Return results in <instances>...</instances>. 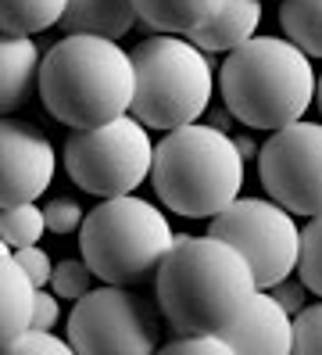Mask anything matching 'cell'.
<instances>
[{
  "instance_id": "6da1fadb",
  "label": "cell",
  "mask_w": 322,
  "mask_h": 355,
  "mask_svg": "<svg viewBox=\"0 0 322 355\" xmlns=\"http://www.w3.org/2000/svg\"><path fill=\"white\" fill-rule=\"evenodd\" d=\"M158 312L176 334H222L251 298L254 273L219 237H172L158 273Z\"/></svg>"
},
{
  "instance_id": "7a4b0ae2",
  "label": "cell",
  "mask_w": 322,
  "mask_h": 355,
  "mask_svg": "<svg viewBox=\"0 0 322 355\" xmlns=\"http://www.w3.org/2000/svg\"><path fill=\"white\" fill-rule=\"evenodd\" d=\"M36 90L47 112L64 126H100L129 112L133 61L118 40L69 33L47 54H39Z\"/></svg>"
},
{
  "instance_id": "3957f363",
  "label": "cell",
  "mask_w": 322,
  "mask_h": 355,
  "mask_svg": "<svg viewBox=\"0 0 322 355\" xmlns=\"http://www.w3.org/2000/svg\"><path fill=\"white\" fill-rule=\"evenodd\" d=\"M226 112L251 130H279L305 119L315 101L312 58L279 36H251L219 65Z\"/></svg>"
},
{
  "instance_id": "277c9868",
  "label": "cell",
  "mask_w": 322,
  "mask_h": 355,
  "mask_svg": "<svg viewBox=\"0 0 322 355\" xmlns=\"http://www.w3.org/2000/svg\"><path fill=\"white\" fill-rule=\"evenodd\" d=\"M150 180L165 208L186 219H211L244 191V158L226 130L208 122L165 130L150 155Z\"/></svg>"
},
{
  "instance_id": "5b68a950",
  "label": "cell",
  "mask_w": 322,
  "mask_h": 355,
  "mask_svg": "<svg viewBox=\"0 0 322 355\" xmlns=\"http://www.w3.org/2000/svg\"><path fill=\"white\" fill-rule=\"evenodd\" d=\"M133 61V101L129 115L147 130H176L197 122L211 108L215 65L186 36L158 33L129 51Z\"/></svg>"
},
{
  "instance_id": "8992f818",
  "label": "cell",
  "mask_w": 322,
  "mask_h": 355,
  "mask_svg": "<svg viewBox=\"0 0 322 355\" xmlns=\"http://www.w3.org/2000/svg\"><path fill=\"white\" fill-rule=\"evenodd\" d=\"M172 226L158 205L133 194L104 198L79 223V248L90 273L104 284L140 287L154 280L172 248Z\"/></svg>"
},
{
  "instance_id": "52a82bcc",
  "label": "cell",
  "mask_w": 322,
  "mask_h": 355,
  "mask_svg": "<svg viewBox=\"0 0 322 355\" xmlns=\"http://www.w3.org/2000/svg\"><path fill=\"white\" fill-rule=\"evenodd\" d=\"M150 155H154L150 130L129 112L100 126L72 130V137L64 140V169L75 187L93 198L133 194L150 176Z\"/></svg>"
},
{
  "instance_id": "ba28073f",
  "label": "cell",
  "mask_w": 322,
  "mask_h": 355,
  "mask_svg": "<svg viewBox=\"0 0 322 355\" xmlns=\"http://www.w3.org/2000/svg\"><path fill=\"white\" fill-rule=\"evenodd\" d=\"M161 341L154 302L133 287L104 284L75 298L69 316V345L79 355H150Z\"/></svg>"
},
{
  "instance_id": "9c48e42d",
  "label": "cell",
  "mask_w": 322,
  "mask_h": 355,
  "mask_svg": "<svg viewBox=\"0 0 322 355\" xmlns=\"http://www.w3.org/2000/svg\"><path fill=\"white\" fill-rule=\"evenodd\" d=\"M297 230L294 216L272 198H233L211 216L208 234L244 255L258 287H272L294 273Z\"/></svg>"
},
{
  "instance_id": "30bf717a",
  "label": "cell",
  "mask_w": 322,
  "mask_h": 355,
  "mask_svg": "<svg viewBox=\"0 0 322 355\" xmlns=\"http://www.w3.org/2000/svg\"><path fill=\"white\" fill-rule=\"evenodd\" d=\"M258 180L265 194L290 216H319L322 205V126L319 122H287L258 148Z\"/></svg>"
},
{
  "instance_id": "8fae6325",
  "label": "cell",
  "mask_w": 322,
  "mask_h": 355,
  "mask_svg": "<svg viewBox=\"0 0 322 355\" xmlns=\"http://www.w3.org/2000/svg\"><path fill=\"white\" fill-rule=\"evenodd\" d=\"M57 151L36 122L0 115V208L47 194Z\"/></svg>"
},
{
  "instance_id": "7c38bea8",
  "label": "cell",
  "mask_w": 322,
  "mask_h": 355,
  "mask_svg": "<svg viewBox=\"0 0 322 355\" xmlns=\"http://www.w3.org/2000/svg\"><path fill=\"white\" fill-rule=\"evenodd\" d=\"M219 338L226 341L229 355H290V312L279 309L265 287H254Z\"/></svg>"
},
{
  "instance_id": "4fadbf2b",
  "label": "cell",
  "mask_w": 322,
  "mask_h": 355,
  "mask_svg": "<svg viewBox=\"0 0 322 355\" xmlns=\"http://www.w3.org/2000/svg\"><path fill=\"white\" fill-rule=\"evenodd\" d=\"M39 47L33 36H18L0 29V115L18 112L36 90Z\"/></svg>"
},
{
  "instance_id": "5bb4252c",
  "label": "cell",
  "mask_w": 322,
  "mask_h": 355,
  "mask_svg": "<svg viewBox=\"0 0 322 355\" xmlns=\"http://www.w3.org/2000/svg\"><path fill=\"white\" fill-rule=\"evenodd\" d=\"M258 26H262V0H222V8L186 40L197 44L204 54H222L251 40Z\"/></svg>"
},
{
  "instance_id": "9a60e30c",
  "label": "cell",
  "mask_w": 322,
  "mask_h": 355,
  "mask_svg": "<svg viewBox=\"0 0 322 355\" xmlns=\"http://www.w3.org/2000/svg\"><path fill=\"white\" fill-rule=\"evenodd\" d=\"M57 26L64 33L122 40L136 26V8H133V0H64Z\"/></svg>"
},
{
  "instance_id": "2e32d148",
  "label": "cell",
  "mask_w": 322,
  "mask_h": 355,
  "mask_svg": "<svg viewBox=\"0 0 322 355\" xmlns=\"http://www.w3.org/2000/svg\"><path fill=\"white\" fill-rule=\"evenodd\" d=\"M33 295H36V287L29 284L26 273H21L15 255L0 252V352L8 348L11 338H18V334L29 327Z\"/></svg>"
},
{
  "instance_id": "e0dca14e",
  "label": "cell",
  "mask_w": 322,
  "mask_h": 355,
  "mask_svg": "<svg viewBox=\"0 0 322 355\" xmlns=\"http://www.w3.org/2000/svg\"><path fill=\"white\" fill-rule=\"evenodd\" d=\"M136 22H147L154 33L190 36L222 8V0H133Z\"/></svg>"
},
{
  "instance_id": "ac0fdd59",
  "label": "cell",
  "mask_w": 322,
  "mask_h": 355,
  "mask_svg": "<svg viewBox=\"0 0 322 355\" xmlns=\"http://www.w3.org/2000/svg\"><path fill=\"white\" fill-rule=\"evenodd\" d=\"M279 26L287 40L308 58L322 54V0H283L279 4Z\"/></svg>"
},
{
  "instance_id": "d6986e66",
  "label": "cell",
  "mask_w": 322,
  "mask_h": 355,
  "mask_svg": "<svg viewBox=\"0 0 322 355\" xmlns=\"http://www.w3.org/2000/svg\"><path fill=\"white\" fill-rule=\"evenodd\" d=\"M64 0H0V29L18 36H36L57 26Z\"/></svg>"
},
{
  "instance_id": "ffe728a7",
  "label": "cell",
  "mask_w": 322,
  "mask_h": 355,
  "mask_svg": "<svg viewBox=\"0 0 322 355\" xmlns=\"http://www.w3.org/2000/svg\"><path fill=\"white\" fill-rule=\"evenodd\" d=\"M43 234H47V226H43V208H36V201L0 208V237L11 244V252L26 244H39Z\"/></svg>"
},
{
  "instance_id": "44dd1931",
  "label": "cell",
  "mask_w": 322,
  "mask_h": 355,
  "mask_svg": "<svg viewBox=\"0 0 322 355\" xmlns=\"http://www.w3.org/2000/svg\"><path fill=\"white\" fill-rule=\"evenodd\" d=\"M297 280L308 291H322V219L308 216V223L297 230Z\"/></svg>"
},
{
  "instance_id": "7402d4cb",
  "label": "cell",
  "mask_w": 322,
  "mask_h": 355,
  "mask_svg": "<svg viewBox=\"0 0 322 355\" xmlns=\"http://www.w3.org/2000/svg\"><path fill=\"white\" fill-rule=\"evenodd\" d=\"M290 352L319 355L322 352V305H305L290 320Z\"/></svg>"
},
{
  "instance_id": "603a6c76",
  "label": "cell",
  "mask_w": 322,
  "mask_h": 355,
  "mask_svg": "<svg viewBox=\"0 0 322 355\" xmlns=\"http://www.w3.org/2000/svg\"><path fill=\"white\" fill-rule=\"evenodd\" d=\"M51 291L57 298H79L90 291L93 284V273H90V266H86L82 259H61L57 266H51Z\"/></svg>"
},
{
  "instance_id": "cb8c5ba5",
  "label": "cell",
  "mask_w": 322,
  "mask_h": 355,
  "mask_svg": "<svg viewBox=\"0 0 322 355\" xmlns=\"http://www.w3.org/2000/svg\"><path fill=\"white\" fill-rule=\"evenodd\" d=\"M8 355H69L72 345L61 341L54 330H39V327H26L18 334V338L8 341L4 348Z\"/></svg>"
},
{
  "instance_id": "d4e9b609",
  "label": "cell",
  "mask_w": 322,
  "mask_h": 355,
  "mask_svg": "<svg viewBox=\"0 0 322 355\" xmlns=\"http://www.w3.org/2000/svg\"><path fill=\"white\" fill-rule=\"evenodd\" d=\"M82 205L75 198H54L47 208H43V226L51 230V234L64 237V234H75L79 223H82Z\"/></svg>"
},
{
  "instance_id": "484cf974",
  "label": "cell",
  "mask_w": 322,
  "mask_h": 355,
  "mask_svg": "<svg viewBox=\"0 0 322 355\" xmlns=\"http://www.w3.org/2000/svg\"><path fill=\"white\" fill-rule=\"evenodd\" d=\"M165 355H229L219 334H179L168 345H161Z\"/></svg>"
},
{
  "instance_id": "4316f807",
  "label": "cell",
  "mask_w": 322,
  "mask_h": 355,
  "mask_svg": "<svg viewBox=\"0 0 322 355\" xmlns=\"http://www.w3.org/2000/svg\"><path fill=\"white\" fill-rule=\"evenodd\" d=\"M15 262L21 266V273H26L29 277V284L33 287H43V284H47L51 280V255L47 252H43V248L39 244H26V248H15Z\"/></svg>"
},
{
  "instance_id": "83f0119b",
  "label": "cell",
  "mask_w": 322,
  "mask_h": 355,
  "mask_svg": "<svg viewBox=\"0 0 322 355\" xmlns=\"http://www.w3.org/2000/svg\"><path fill=\"white\" fill-rule=\"evenodd\" d=\"M61 320V298L54 291H43L36 287L33 295V316H29V327H39V330H54Z\"/></svg>"
},
{
  "instance_id": "f1b7e54d",
  "label": "cell",
  "mask_w": 322,
  "mask_h": 355,
  "mask_svg": "<svg viewBox=\"0 0 322 355\" xmlns=\"http://www.w3.org/2000/svg\"><path fill=\"white\" fill-rule=\"evenodd\" d=\"M265 291H269V295L279 302V309H283V312H290V316L308 305V302H305V298H308V287L301 284V280H290V277H283V280H276V284H272V287H265Z\"/></svg>"
},
{
  "instance_id": "f546056e",
  "label": "cell",
  "mask_w": 322,
  "mask_h": 355,
  "mask_svg": "<svg viewBox=\"0 0 322 355\" xmlns=\"http://www.w3.org/2000/svg\"><path fill=\"white\" fill-rule=\"evenodd\" d=\"M233 144H236V151H240L244 165H247V162H254V155H258V144H254L251 137H233Z\"/></svg>"
}]
</instances>
